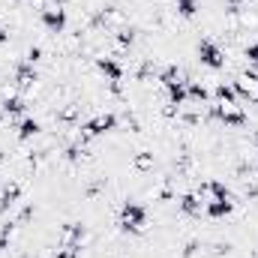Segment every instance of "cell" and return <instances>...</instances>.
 <instances>
[{
	"instance_id": "cell-19",
	"label": "cell",
	"mask_w": 258,
	"mask_h": 258,
	"mask_svg": "<svg viewBox=\"0 0 258 258\" xmlns=\"http://www.w3.org/2000/svg\"><path fill=\"white\" fill-rule=\"evenodd\" d=\"M132 165H135L138 171H147V168H153V153H138V156L132 159Z\"/></svg>"
},
{
	"instance_id": "cell-8",
	"label": "cell",
	"mask_w": 258,
	"mask_h": 258,
	"mask_svg": "<svg viewBox=\"0 0 258 258\" xmlns=\"http://www.w3.org/2000/svg\"><path fill=\"white\" fill-rule=\"evenodd\" d=\"M84 240V228L78 225V222H69L63 228V246H69V249H78V243Z\"/></svg>"
},
{
	"instance_id": "cell-18",
	"label": "cell",
	"mask_w": 258,
	"mask_h": 258,
	"mask_svg": "<svg viewBox=\"0 0 258 258\" xmlns=\"http://www.w3.org/2000/svg\"><path fill=\"white\" fill-rule=\"evenodd\" d=\"M186 96H192V99H201V102H204V99H207V87L198 84V81H189V84H186Z\"/></svg>"
},
{
	"instance_id": "cell-27",
	"label": "cell",
	"mask_w": 258,
	"mask_h": 258,
	"mask_svg": "<svg viewBox=\"0 0 258 258\" xmlns=\"http://www.w3.org/2000/svg\"><path fill=\"white\" fill-rule=\"evenodd\" d=\"M228 3H231V6H237V3H240V0H228Z\"/></svg>"
},
{
	"instance_id": "cell-21",
	"label": "cell",
	"mask_w": 258,
	"mask_h": 258,
	"mask_svg": "<svg viewBox=\"0 0 258 258\" xmlns=\"http://www.w3.org/2000/svg\"><path fill=\"white\" fill-rule=\"evenodd\" d=\"M195 9H198V6H195V0H177V12H180V15L192 18V15H195Z\"/></svg>"
},
{
	"instance_id": "cell-28",
	"label": "cell",
	"mask_w": 258,
	"mask_h": 258,
	"mask_svg": "<svg viewBox=\"0 0 258 258\" xmlns=\"http://www.w3.org/2000/svg\"><path fill=\"white\" fill-rule=\"evenodd\" d=\"M255 147H258V132H255Z\"/></svg>"
},
{
	"instance_id": "cell-25",
	"label": "cell",
	"mask_w": 258,
	"mask_h": 258,
	"mask_svg": "<svg viewBox=\"0 0 258 258\" xmlns=\"http://www.w3.org/2000/svg\"><path fill=\"white\" fill-rule=\"evenodd\" d=\"M39 54H42L39 48H30V51H27V63H33V60H39Z\"/></svg>"
},
{
	"instance_id": "cell-7",
	"label": "cell",
	"mask_w": 258,
	"mask_h": 258,
	"mask_svg": "<svg viewBox=\"0 0 258 258\" xmlns=\"http://www.w3.org/2000/svg\"><path fill=\"white\" fill-rule=\"evenodd\" d=\"M96 69H99L108 81H114V84L123 78V69H120V63H114L111 57H99V60H96Z\"/></svg>"
},
{
	"instance_id": "cell-3",
	"label": "cell",
	"mask_w": 258,
	"mask_h": 258,
	"mask_svg": "<svg viewBox=\"0 0 258 258\" xmlns=\"http://www.w3.org/2000/svg\"><path fill=\"white\" fill-rule=\"evenodd\" d=\"M216 120H222L225 126H243L246 123V114L237 108V102L234 105H228V102H219V105H213V111H210Z\"/></svg>"
},
{
	"instance_id": "cell-6",
	"label": "cell",
	"mask_w": 258,
	"mask_h": 258,
	"mask_svg": "<svg viewBox=\"0 0 258 258\" xmlns=\"http://www.w3.org/2000/svg\"><path fill=\"white\" fill-rule=\"evenodd\" d=\"M42 24L51 30V33H60L66 27V12L57 6V9H42Z\"/></svg>"
},
{
	"instance_id": "cell-4",
	"label": "cell",
	"mask_w": 258,
	"mask_h": 258,
	"mask_svg": "<svg viewBox=\"0 0 258 258\" xmlns=\"http://www.w3.org/2000/svg\"><path fill=\"white\" fill-rule=\"evenodd\" d=\"M114 126H117V117L114 114H99V117H93V120H87L81 126V138H93V135L108 132V129H114Z\"/></svg>"
},
{
	"instance_id": "cell-12",
	"label": "cell",
	"mask_w": 258,
	"mask_h": 258,
	"mask_svg": "<svg viewBox=\"0 0 258 258\" xmlns=\"http://www.w3.org/2000/svg\"><path fill=\"white\" fill-rule=\"evenodd\" d=\"M198 195H213V198H228V189H225V183H219V180H204L201 183V189Z\"/></svg>"
},
{
	"instance_id": "cell-11",
	"label": "cell",
	"mask_w": 258,
	"mask_h": 258,
	"mask_svg": "<svg viewBox=\"0 0 258 258\" xmlns=\"http://www.w3.org/2000/svg\"><path fill=\"white\" fill-rule=\"evenodd\" d=\"M204 210H207V216H213V219H216V216H225V213H231V198H213Z\"/></svg>"
},
{
	"instance_id": "cell-22",
	"label": "cell",
	"mask_w": 258,
	"mask_h": 258,
	"mask_svg": "<svg viewBox=\"0 0 258 258\" xmlns=\"http://www.w3.org/2000/svg\"><path fill=\"white\" fill-rule=\"evenodd\" d=\"M246 60H252V63H258V42H252V45H246Z\"/></svg>"
},
{
	"instance_id": "cell-9",
	"label": "cell",
	"mask_w": 258,
	"mask_h": 258,
	"mask_svg": "<svg viewBox=\"0 0 258 258\" xmlns=\"http://www.w3.org/2000/svg\"><path fill=\"white\" fill-rule=\"evenodd\" d=\"M33 81H36V72H33V63H21L18 69H15V84H18L21 90L33 87Z\"/></svg>"
},
{
	"instance_id": "cell-16",
	"label": "cell",
	"mask_w": 258,
	"mask_h": 258,
	"mask_svg": "<svg viewBox=\"0 0 258 258\" xmlns=\"http://www.w3.org/2000/svg\"><path fill=\"white\" fill-rule=\"evenodd\" d=\"M36 132H39V123H36L33 117H27V120H21V126H18V138L27 141V138H33Z\"/></svg>"
},
{
	"instance_id": "cell-26",
	"label": "cell",
	"mask_w": 258,
	"mask_h": 258,
	"mask_svg": "<svg viewBox=\"0 0 258 258\" xmlns=\"http://www.w3.org/2000/svg\"><path fill=\"white\" fill-rule=\"evenodd\" d=\"M6 39H9V36H6V30L0 27V42H6Z\"/></svg>"
},
{
	"instance_id": "cell-15",
	"label": "cell",
	"mask_w": 258,
	"mask_h": 258,
	"mask_svg": "<svg viewBox=\"0 0 258 258\" xmlns=\"http://www.w3.org/2000/svg\"><path fill=\"white\" fill-rule=\"evenodd\" d=\"M180 210L189 213V216L201 213V201H198V195H183V198H180Z\"/></svg>"
},
{
	"instance_id": "cell-10",
	"label": "cell",
	"mask_w": 258,
	"mask_h": 258,
	"mask_svg": "<svg viewBox=\"0 0 258 258\" xmlns=\"http://www.w3.org/2000/svg\"><path fill=\"white\" fill-rule=\"evenodd\" d=\"M18 195H21V186H18V183H6V186H3V192H0V213H3V210H9V207L18 201Z\"/></svg>"
},
{
	"instance_id": "cell-24",
	"label": "cell",
	"mask_w": 258,
	"mask_h": 258,
	"mask_svg": "<svg viewBox=\"0 0 258 258\" xmlns=\"http://www.w3.org/2000/svg\"><path fill=\"white\" fill-rule=\"evenodd\" d=\"M117 39H120V45H129V42H132V30H120Z\"/></svg>"
},
{
	"instance_id": "cell-14",
	"label": "cell",
	"mask_w": 258,
	"mask_h": 258,
	"mask_svg": "<svg viewBox=\"0 0 258 258\" xmlns=\"http://www.w3.org/2000/svg\"><path fill=\"white\" fill-rule=\"evenodd\" d=\"M24 108H27V105H24L21 96H6V99H3V111H6V114H21Z\"/></svg>"
},
{
	"instance_id": "cell-5",
	"label": "cell",
	"mask_w": 258,
	"mask_h": 258,
	"mask_svg": "<svg viewBox=\"0 0 258 258\" xmlns=\"http://www.w3.org/2000/svg\"><path fill=\"white\" fill-rule=\"evenodd\" d=\"M234 93H240L243 99H249V102H255L258 105V75L255 72L240 75V78L234 81Z\"/></svg>"
},
{
	"instance_id": "cell-17",
	"label": "cell",
	"mask_w": 258,
	"mask_h": 258,
	"mask_svg": "<svg viewBox=\"0 0 258 258\" xmlns=\"http://www.w3.org/2000/svg\"><path fill=\"white\" fill-rule=\"evenodd\" d=\"M234 96H237V93H234V87H228V84H219V87H216V99H219V102L234 105Z\"/></svg>"
},
{
	"instance_id": "cell-23",
	"label": "cell",
	"mask_w": 258,
	"mask_h": 258,
	"mask_svg": "<svg viewBox=\"0 0 258 258\" xmlns=\"http://www.w3.org/2000/svg\"><path fill=\"white\" fill-rule=\"evenodd\" d=\"M54 258H78V249H69V246H63V249H60Z\"/></svg>"
},
{
	"instance_id": "cell-13",
	"label": "cell",
	"mask_w": 258,
	"mask_h": 258,
	"mask_svg": "<svg viewBox=\"0 0 258 258\" xmlns=\"http://www.w3.org/2000/svg\"><path fill=\"white\" fill-rule=\"evenodd\" d=\"M165 90H168V96H171V105H183V102H186V84H183V81H174V84H168Z\"/></svg>"
},
{
	"instance_id": "cell-2",
	"label": "cell",
	"mask_w": 258,
	"mask_h": 258,
	"mask_svg": "<svg viewBox=\"0 0 258 258\" xmlns=\"http://www.w3.org/2000/svg\"><path fill=\"white\" fill-rule=\"evenodd\" d=\"M198 60L204 66H210V69H219V66H225V54L213 39H201L198 42Z\"/></svg>"
},
{
	"instance_id": "cell-1",
	"label": "cell",
	"mask_w": 258,
	"mask_h": 258,
	"mask_svg": "<svg viewBox=\"0 0 258 258\" xmlns=\"http://www.w3.org/2000/svg\"><path fill=\"white\" fill-rule=\"evenodd\" d=\"M144 222H147V210L135 201H126L123 210H120V228L123 231H141Z\"/></svg>"
},
{
	"instance_id": "cell-20",
	"label": "cell",
	"mask_w": 258,
	"mask_h": 258,
	"mask_svg": "<svg viewBox=\"0 0 258 258\" xmlns=\"http://www.w3.org/2000/svg\"><path fill=\"white\" fill-rule=\"evenodd\" d=\"M159 81H162L165 87H168V84H174V81H180V72H177V66H168V69L159 75Z\"/></svg>"
}]
</instances>
